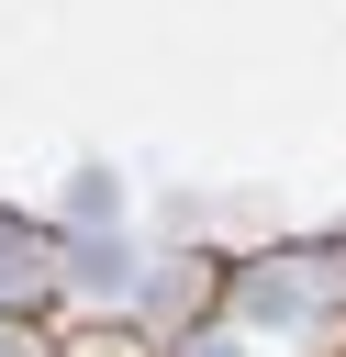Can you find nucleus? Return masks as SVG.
Instances as JSON below:
<instances>
[{"label":"nucleus","mask_w":346,"mask_h":357,"mask_svg":"<svg viewBox=\"0 0 346 357\" xmlns=\"http://www.w3.org/2000/svg\"><path fill=\"white\" fill-rule=\"evenodd\" d=\"M0 268L22 279V268H33V234H0Z\"/></svg>","instance_id":"obj_1"},{"label":"nucleus","mask_w":346,"mask_h":357,"mask_svg":"<svg viewBox=\"0 0 346 357\" xmlns=\"http://www.w3.org/2000/svg\"><path fill=\"white\" fill-rule=\"evenodd\" d=\"M0 357H22V335H0Z\"/></svg>","instance_id":"obj_2"}]
</instances>
